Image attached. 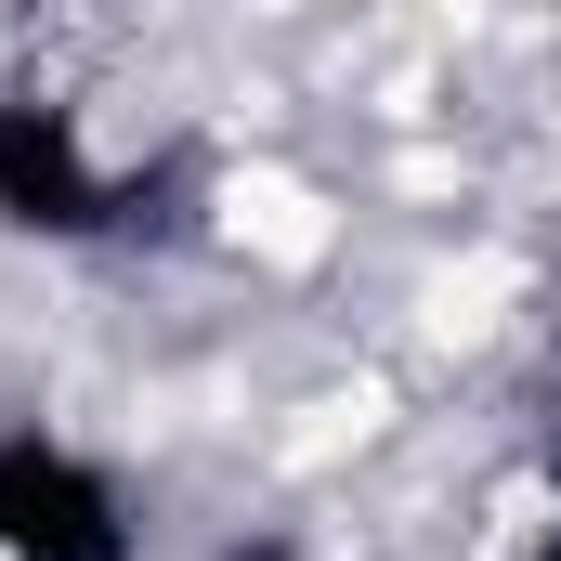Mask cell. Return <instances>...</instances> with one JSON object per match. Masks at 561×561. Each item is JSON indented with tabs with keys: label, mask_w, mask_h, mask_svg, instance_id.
Returning a JSON list of instances; mask_svg holds the SVG:
<instances>
[{
	"label": "cell",
	"mask_w": 561,
	"mask_h": 561,
	"mask_svg": "<svg viewBox=\"0 0 561 561\" xmlns=\"http://www.w3.org/2000/svg\"><path fill=\"white\" fill-rule=\"evenodd\" d=\"M0 561H131L118 483L39 431H13L0 444Z\"/></svg>",
	"instance_id": "6da1fadb"
},
{
	"label": "cell",
	"mask_w": 561,
	"mask_h": 561,
	"mask_svg": "<svg viewBox=\"0 0 561 561\" xmlns=\"http://www.w3.org/2000/svg\"><path fill=\"white\" fill-rule=\"evenodd\" d=\"M0 222L26 236H92L105 222V170L66 105H0Z\"/></svg>",
	"instance_id": "7a4b0ae2"
},
{
	"label": "cell",
	"mask_w": 561,
	"mask_h": 561,
	"mask_svg": "<svg viewBox=\"0 0 561 561\" xmlns=\"http://www.w3.org/2000/svg\"><path fill=\"white\" fill-rule=\"evenodd\" d=\"M236 561H287V549H236Z\"/></svg>",
	"instance_id": "3957f363"
},
{
	"label": "cell",
	"mask_w": 561,
	"mask_h": 561,
	"mask_svg": "<svg viewBox=\"0 0 561 561\" xmlns=\"http://www.w3.org/2000/svg\"><path fill=\"white\" fill-rule=\"evenodd\" d=\"M536 561H561V536H549V549H536Z\"/></svg>",
	"instance_id": "277c9868"
}]
</instances>
